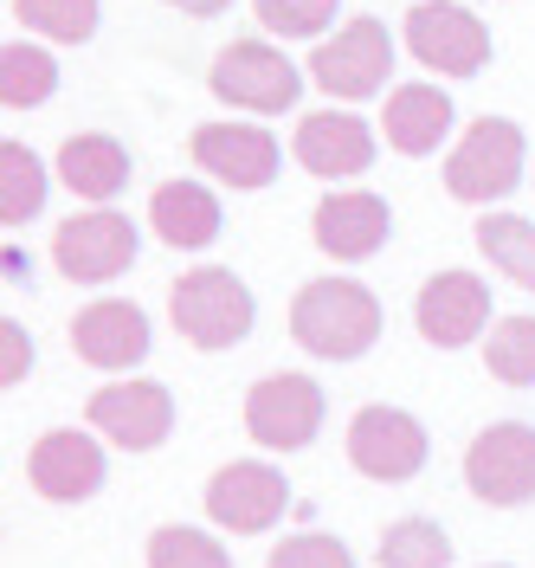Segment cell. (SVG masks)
<instances>
[{
    "instance_id": "cell-29",
    "label": "cell",
    "mask_w": 535,
    "mask_h": 568,
    "mask_svg": "<svg viewBox=\"0 0 535 568\" xmlns=\"http://www.w3.org/2000/svg\"><path fill=\"white\" fill-rule=\"evenodd\" d=\"M251 13H258L265 33L278 39H317L336 20V0H251Z\"/></svg>"
},
{
    "instance_id": "cell-23",
    "label": "cell",
    "mask_w": 535,
    "mask_h": 568,
    "mask_svg": "<svg viewBox=\"0 0 535 568\" xmlns=\"http://www.w3.org/2000/svg\"><path fill=\"white\" fill-rule=\"evenodd\" d=\"M477 252L497 265L503 278H516L523 291H535V226L523 213H484L477 220Z\"/></svg>"
},
{
    "instance_id": "cell-8",
    "label": "cell",
    "mask_w": 535,
    "mask_h": 568,
    "mask_svg": "<svg viewBox=\"0 0 535 568\" xmlns=\"http://www.w3.org/2000/svg\"><path fill=\"white\" fill-rule=\"evenodd\" d=\"M52 265L72 284H110L116 272L136 265V226L110 207L72 213V220L52 233Z\"/></svg>"
},
{
    "instance_id": "cell-10",
    "label": "cell",
    "mask_w": 535,
    "mask_h": 568,
    "mask_svg": "<svg viewBox=\"0 0 535 568\" xmlns=\"http://www.w3.org/2000/svg\"><path fill=\"white\" fill-rule=\"evenodd\" d=\"M285 504H290L285 471H271V465H258V459L219 465L214 485H207V517H214L219 530H233V536L271 530V524L285 517Z\"/></svg>"
},
{
    "instance_id": "cell-4",
    "label": "cell",
    "mask_w": 535,
    "mask_h": 568,
    "mask_svg": "<svg viewBox=\"0 0 535 568\" xmlns=\"http://www.w3.org/2000/svg\"><path fill=\"white\" fill-rule=\"evenodd\" d=\"M523 181V130L510 123V116H477L464 142L452 149V162H445V187H452V201H471V207H484V201H497Z\"/></svg>"
},
{
    "instance_id": "cell-17",
    "label": "cell",
    "mask_w": 535,
    "mask_h": 568,
    "mask_svg": "<svg viewBox=\"0 0 535 568\" xmlns=\"http://www.w3.org/2000/svg\"><path fill=\"white\" fill-rule=\"evenodd\" d=\"M72 349L91 368H136L148 355V317L123 297H97L72 317Z\"/></svg>"
},
{
    "instance_id": "cell-28",
    "label": "cell",
    "mask_w": 535,
    "mask_h": 568,
    "mask_svg": "<svg viewBox=\"0 0 535 568\" xmlns=\"http://www.w3.org/2000/svg\"><path fill=\"white\" fill-rule=\"evenodd\" d=\"M148 568H233V562H226V549H219L207 530L168 524V530L148 536Z\"/></svg>"
},
{
    "instance_id": "cell-7",
    "label": "cell",
    "mask_w": 535,
    "mask_h": 568,
    "mask_svg": "<svg viewBox=\"0 0 535 568\" xmlns=\"http://www.w3.org/2000/svg\"><path fill=\"white\" fill-rule=\"evenodd\" d=\"M464 485H471V497H484L497 510L529 504L535 497V426H523V420L484 426L471 439V453H464Z\"/></svg>"
},
{
    "instance_id": "cell-25",
    "label": "cell",
    "mask_w": 535,
    "mask_h": 568,
    "mask_svg": "<svg viewBox=\"0 0 535 568\" xmlns=\"http://www.w3.org/2000/svg\"><path fill=\"white\" fill-rule=\"evenodd\" d=\"M13 20L39 39L84 45V39L97 33V0H13Z\"/></svg>"
},
{
    "instance_id": "cell-6",
    "label": "cell",
    "mask_w": 535,
    "mask_h": 568,
    "mask_svg": "<svg viewBox=\"0 0 535 568\" xmlns=\"http://www.w3.org/2000/svg\"><path fill=\"white\" fill-rule=\"evenodd\" d=\"M407 52L432 65L439 78H471V71H484L491 59V33H484V20L459 7V0H420L413 13H407Z\"/></svg>"
},
{
    "instance_id": "cell-16",
    "label": "cell",
    "mask_w": 535,
    "mask_h": 568,
    "mask_svg": "<svg viewBox=\"0 0 535 568\" xmlns=\"http://www.w3.org/2000/svg\"><path fill=\"white\" fill-rule=\"evenodd\" d=\"M297 162L322 181H349V175H368V162H374V130L349 116V110H310L303 123H297Z\"/></svg>"
},
{
    "instance_id": "cell-2",
    "label": "cell",
    "mask_w": 535,
    "mask_h": 568,
    "mask_svg": "<svg viewBox=\"0 0 535 568\" xmlns=\"http://www.w3.org/2000/svg\"><path fill=\"white\" fill-rule=\"evenodd\" d=\"M168 311H175V329L194 349H233L251 329V291L226 265H194L187 278H175Z\"/></svg>"
},
{
    "instance_id": "cell-13",
    "label": "cell",
    "mask_w": 535,
    "mask_h": 568,
    "mask_svg": "<svg viewBox=\"0 0 535 568\" xmlns=\"http://www.w3.org/2000/svg\"><path fill=\"white\" fill-rule=\"evenodd\" d=\"M413 323H420V336L439 343V349H464V343H477L484 323H491V291H484L477 272H439V278L420 284Z\"/></svg>"
},
{
    "instance_id": "cell-3",
    "label": "cell",
    "mask_w": 535,
    "mask_h": 568,
    "mask_svg": "<svg viewBox=\"0 0 535 568\" xmlns=\"http://www.w3.org/2000/svg\"><path fill=\"white\" fill-rule=\"evenodd\" d=\"M207 91L233 110L285 116V110L303 98V78H297V65H290L278 45H265V39H233L214 59V71H207Z\"/></svg>"
},
{
    "instance_id": "cell-19",
    "label": "cell",
    "mask_w": 535,
    "mask_h": 568,
    "mask_svg": "<svg viewBox=\"0 0 535 568\" xmlns=\"http://www.w3.org/2000/svg\"><path fill=\"white\" fill-rule=\"evenodd\" d=\"M148 226L162 233V246L200 252L219 240V201L200 181H162L155 201H148Z\"/></svg>"
},
{
    "instance_id": "cell-14",
    "label": "cell",
    "mask_w": 535,
    "mask_h": 568,
    "mask_svg": "<svg viewBox=\"0 0 535 568\" xmlns=\"http://www.w3.org/2000/svg\"><path fill=\"white\" fill-rule=\"evenodd\" d=\"M187 155L226 187H271V175H278V142L258 123H200Z\"/></svg>"
},
{
    "instance_id": "cell-5",
    "label": "cell",
    "mask_w": 535,
    "mask_h": 568,
    "mask_svg": "<svg viewBox=\"0 0 535 568\" xmlns=\"http://www.w3.org/2000/svg\"><path fill=\"white\" fill-rule=\"evenodd\" d=\"M393 71V39L381 20H349L336 39H317V52H310V78H317V91L329 98H342V104H361V98H374L381 84H388Z\"/></svg>"
},
{
    "instance_id": "cell-22",
    "label": "cell",
    "mask_w": 535,
    "mask_h": 568,
    "mask_svg": "<svg viewBox=\"0 0 535 568\" xmlns=\"http://www.w3.org/2000/svg\"><path fill=\"white\" fill-rule=\"evenodd\" d=\"M52 84H59V65H52L45 45H27V39H7V45H0V104L7 110L45 104Z\"/></svg>"
},
{
    "instance_id": "cell-1",
    "label": "cell",
    "mask_w": 535,
    "mask_h": 568,
    "mask_svg": "<svg viewBox=\"0 0 535 568\" xmlns=\"http://www.w3.org/2000/svg\"><path fill=\"white\" fill-rule=\"evenodd\" d=\"M290 336L322 362H356L381 336V304L356 278H310L290 304Z\"/></svg>"
},
{
    "instance_id": "cell-15",
    "label": "cell",
    "mask_w": 535,
    "mask_h": 568,
    "mask_svg": "<svg viewBox=\"0 0 535 568\" xmlns=\"http://www.w3.org/2000/svg\"><path fill=\"white\" fill-rule=\"evenodd\" d=\"M27 478H33L39 497L78 504V497H91L104 485V446L91 433H78V426H59V433H45L27 453Z\"/></svg>"
},
{
    "instance_id": "cell-12",
    "label": "cell",
    "mask_w": 535,
    "mask_h": 568,
    "mask_svg": "<svg viewBox=\"0 0 535 568\" xmlns=\"http://www.w3.org/2000/svg\"><path fill=\"white\" fill-rule=\"evenodd\" d=\"M84 420L97 426L110 446H123V453H148V446L168 439V426H175V400H168L162 382H110V388L91 394Z\"/></svg>"
},
{
    "instance_id": "cell-11",
    "label": "cell",
    "mask_w": 535,
    "mask_h": 568,
    "mask_svg": "<svg viewBox=\"0 0 535 568\" xmlns=\"http://www.w3.org/2000/svg\"><path fill=\"white\" fill-rule=\"evenodd\" d=\"M349 465L361 478H381V485H400L426 465V426L400 407H361L349 420Z\"/></svg>"
},
{
    "instance_id": "cell-18",
    "label": "cell",
    "mask_w": 535,
    "mask_h": 568,
    "mask_svg": "<svg viewBox=\"0 0 535 568\" xmlns=\"http://www.w3.org/2000/svg\"><path fill=\"white\" fill-rule=\"evenodd\" d=\"M388 226L393 220L381 194H322L310 213L317 252H329V258H374L388 246Z\"/></svg>"
},
{
    "instance_id": "cell-30",
    "label": "cell",
    "mask_w": 535,
    "mask_h": 568,
    "mask_svg": "<svg viewBox=\"0 0 535 568\" xmlns=\"http://www.w3.org/2000/svg\"><path fill=\"white\" fill-rule=\"evenodd\" d=\"M265 568H356V556H349L336 536H290V542L271 549Z\"/></svg>"
},
{
    "instance_id": "cell-26",
    "label": "cell",
    "mask_w": 535,
    "mask_h": 568,
    "mask_svg": "<svg viewBox=\"0 0 535 568\" xmlns=\"http://www.w3.org/2000/svg\"><path fill=\"white\" fill-rule=\"evenodd\" d=\"M381 568H452V536L432 517H400L381 536Z\"/></svg>"
},
{
    "instance_id": "cell-21",
    "label": "cell",
    "mask_w": 535,
    "mask_h": 568,
    "mask_svg": "<svg viewBox=\"0 0 535 568\" xmlns=\"http://www.w3.org/2000/svg\"><path fill=\"white\" fill-rule=\"evenodd\" d=\"M59 181L84 201H110L130 181V149L116 136H72L59 149Z\"/></svg>"
},
{
    "instance_id": "cell-9",
    "label": "cell",
    "mask_w": 535,
    "mask_h": 568,
    "mask_svg": "<svg viewBox=\"0 0 535 568\" xmlns=\"http://www.w3.org/2000/svg\"><path fill=\"white\" fill-rule=\"evenodd\" d=\"M322 426V388L310 375H265L246 394V433L271 453H297L310 446Z\"/></svg>"
},
{
    "instance_id": "cell-27",
    "label": "cell",
    "mask_w": 535,
    "mask_h": 568,
    "mask_svg": "<svg viewBox=\"0 0 535 568\" xmlns=\"http://www.w3.org/2000/svg\"><path fill=\"white\" fill-rule=\"evenodd\" d=\"M484 368L510 388H535V317H503L484 343Z\"/></svg>"
},
{
    "instance_id": "cell-32",
    "label": "cell",
    "mask_w": 535,
    "mask_h": 568,
    "mask_svg": "<svg viewBox=\"0 0 535 568\" xmlns=\"http://www.w3.org/2000/svg\"><path fill=\"white\" fill-rule=\"evenodd\" d=\"M168 7L194 13V20H214V13H226V7H233V0H168Z\"/></svg>"
},
{
    "instance_id": "cell-33",
    "label": "cell",
    "mask_w": 535,
    "mask_h": 568,
    "mask_svg": "<svg viewBox=\"0 0 535 568\" xmlns=\"http://www.w3.org/2000/svg\"><path fill=\"white\" fill-rule=\"evenodd\" d=\"M497 568H503V562H497Z\"/></svg>"
},
{
    "instance_id": "cell-24",
    "label": "cell",
    "mask_w": 535,
    "mask_h": 568,
    "mask_svg": "<svg viewBox=\"0 0 535 568\" xmlns=\"http://www.w3.org/2000/svg\"><path fill=\"white\" fill-rule=\"evenodd\" d=\"M45 207V169L27 142H0V220L7 226H27L33 213Z\"/></svg>"
},
{
    "instance_id": "cell-20",
    "label": "cell",
    "mask_w": 535,
    "mask_h": 568,
    "mask_svg": "<svg viewBox=\"0 0 535 568\" xmlns=\"http://www.w3.org/2000/svg\"><path fill=\"white\" fill-rule=\"evenodd\" d=\"M452 130V98L445 91H432V84H400L388 98V116H381V136L388 149L400 155H432L439 142Z\"/></svg>"
},
{
    "instance_id": "cell-31",
    "label": "cell",
    "mask_w": 535,
    "mask_h": 568,
    "mask_svg": "<svg viewBox=\"0 0 535 568\" xmlns=\"http://www.w3.org/2000/svg\"><path fill=\"white\" fill-rule=\"evenodd\" d=\"M27 368H33V343H27V329H20V323L7 317V323H0V382H7V388H20V382H27Z\"/></svg>"
}]
</instances>
